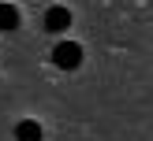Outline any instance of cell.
Segmentation results:
<instances>
[{
    "label": "cell",
    "instance_id": "cell-4",
    "mask_svg": "<svg viewBox=\"0 0 153 141\" xmlns=\"http://www.w3.org/2000/svg\"><path fill=\"white\" fill-rule=\"evenodd\" d=\"M19 7L15 4H0V30H19Z\"/></svg>",
    "mask_w": 153,
    "mask_h": 141
},
{
    "label": "cell",
    "instance_id": "cell-1",
    "mask_svg": "<svg viewBox=\"0 0 153 141\" xmlns=\"http://www.w3.org/2000/svg\"><path fill=\"white\" fill-rule=\"evenodd\" d=\"M52 63H56L60 71H75V67L82 63V45L79 41H60L56 48H52Z\"/></svg>",
    "mask_w": 153,
    "mask_h": 141
},
{
    "label": "cell",
    "instance_id": "cell-2",
    "mask_svg": "<svg viewBox=\"0 0 153 141\" xmlns=\"http://www.w3.org/2000/svg\"><path fill=\"white\" fill-rule=\"evenodd\" d=\"M67 26H71V11H67L64 4H52L49 11H45V30H49V34H67Z\"/></svg>",
    "mask_w": 153,
    "mask_h": 141
},
{
    "label": "cell",
    "instance_id": "cell-3",
    "mask_svg": "<svg viewBox=\"0 0 153 141\" xmlns=\"http://www.w3.org/2000/svg\"><path fill=\"white\" fill-rule=\"evenodd\" d=\"M41 137H45V130L37 119H19L15 123V141H41Z\"/></svg>",
    "mask_w": 153,
    "mask_h": 141
}]
</instances>
